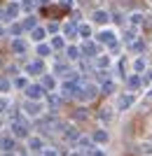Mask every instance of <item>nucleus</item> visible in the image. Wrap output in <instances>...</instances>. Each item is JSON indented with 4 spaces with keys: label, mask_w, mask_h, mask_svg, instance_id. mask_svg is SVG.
I'll return each instance as SVG.
<instances>
[{
    "label": "nucleus",
    "mask_w": 152,
    "mask_h": 156,
    "mask_svg": "<svg viewBox=\"0 0 152 156\" xmlns=\"http://www.w3.org/2000/svg\"><path fill=\"white\" fill-rule=\"evenodd\" d=\"M133 105V96H122L119 98V110H126V107H131Z\"/></svg>",
    "instance_id": "obj_1"
},
{
    "label": "nucleus",
    "mask_w": 152,
    "mask_h": 156,
    "mask_svg": "<svg viewBox=\"0 0 152 156\" xmlns=\"http://www.w3.org/2000/svg\"><path fill=\"white\" fill-rule=\"evenodd\" d=\"M101 40L108 42V44H115V33L113 30H103V33H101Z\"/></svg>",
    "instance_id": "obj_2"
},
{
    "label": "nucleus",
    "mask_w": 152,
    "mask_h": 156,
    "mask_svg": "<svg viewBox=\"0 0 152 156\" xmlns=\"http://www.w3.org/2000/svg\"><path fill=\"white\" fill-rule=\"evenodd\" d=\"M12 130H14V135H19V137L28 135V130H26V126H21V124H14V126H12Z\"/></svg>",
    "instance_id": "obj_3"
},
{
    "label": "nucleus",
    "mask_w": 152,
    "mask_h": 156,
    "mask_svg": "<svg viewBox=\"0 0 152 156\" xmlns=\"http://www.w3.org/2000/svg\"><path fill=\"white\" fill-rule=\"evenodd\" d=\"M94 21H98V23H106V21H108V12H103V9L94 12Z\"/></svg>",
    "instance_id": "obj_4"
},
{
    "label": "nucleus",
    "mask_w": 152,
    "mask_h": 156,
    "mask_svg": "<svg viewBox=\"0 0 152 156\" xmlns=\"http://www.w3.org/2000/svg\"><path fill=\"white\" fill-rule=\"evenodd\" d=\"M94 140H96V142H108V133L106 130H96V133H94Z\"/></svg>",
    "instance_id": "obj_5"
},
{
    "label": "nucleus",
    "mask_w": 152,
    "mask_h": 156,
    "mask_svg": "<svg viewBox=\"0 0 152 156\" xmlns=\"http://www.w3.org/2000/svg\"><path fill=\"white\" fill-rule=\"evenodd\" d=\"M40 91H42L40 86H31V89H28V96L31 98H40Z\"/></svg>",
    "instance_id": "obj_6"
},
{
    "label": "nucleus",
    "mask_w": 152,
    "mask_h": 156,
    "mask_svg": "<svg viewBox=\"0 0 152 156\" xmlns=\"http://www.w3.org/2000/svg\"><path fill=\"white\" fill-rule=\"evenodd\" d=\"M131 23H133V26L143 23V14H138V12H136V14H131Z\"/></svg>",
    "instance_id": "obj_7"
},
{
    "label": "nucleus",
    "mask_w": 152,
    "mask_h": 156,
    "mask_svg": "<svg viewBox=\"0 0 152 156\" xmlns=\"http://www.w3.org/2000/svg\"><path fill=\"white\" fill-rule=\"evenodd\" d=\"M140 86V79L138 77H129V89H138Z\"/></svg>",
    "instance_id": "obj_8"
},
{
    "label": "nucleus",
    "mask_w": 152,
    "mask_h": 156,
    "mask_svg": "<svg viewBox=\"0 0 152 156\" xmlns=\"http://www.w3.org/2000/svg\"><path fill=\"white\" fill-rule=\"evenodd\" d=\"M133 68H136V70H143V68H145V61H143V58H138V61H136V63H133Z\"/></svg>",
    "instance_id": "obj_9"
},
{
    "label": "nucleus",
    "mask_w": 152,
    "mask_h": 156,
    "mask_svg": "<svg viewBox=\"0 0 152 156\" xmlns=\"http://www.w3.org/2000/svg\"><path fill=\"white\" fill-rule=\"evenodd\" d=\"M113 89H115L113 82H106V84H103V91H106V93H113Z\"/></svg>",
    "instance_id": "obj_10"
},
{
    "label": "nucleus",
    "mask_w": 152,
    "mask_h": 156,
    "mask_svg": "<svg viewBox=\"0 0 152 156\" xmlns=\"http://www.w3.org/2000/svg\"><path fill=\"white\" fill-rule=\"evenodd\" d=\"M140 151L150 156V154H152V144H147V142H145V144H143V147H140Z\"/></svg>",
    "instance_id": "obj_11"
},
{
    "label": "nucleus",
    "mask_w": 152,
    "mask_h": 156,
    "mask_svg": "<svg viewBox=\"0 0 152 156\" xmlns=\"http://www.w3.org/2000/svg\"><path fill=\"white\" fill-rule=\"evenodd\" d=\"M101 117H103V119H108V121H110V119H113V112H110V110H108V107H106V110L101 112Z\"/></svg>",
    "instance_id": "obj_12"
},
{
    "label": "nucleus",
    "mask_w": 152,
    "mask_h": 156,
    "mask_svg": "<svg viewBox=\"0 0 152 156\" xmlns=\"http://www.w3.org/2000/svg\"><path fill=\"white\" fill-rule=\"evenodd\" d=\"M2 147H5V149H12V147H14V142L9 140V137H5V140H2Z\"/></svg>",
    "instance_id": "obj_13"
},
{
    "label": "nucleus",
    "mask_w": 152,
    "mask_h": 156,
    "mask_svg": "<svg viewBox=\"0 0 152 156\" xmlns=\"http://www.w3.org/2000/svg\"><path fill=\"white\" fill-rule=\"evenodd\" d=\"M80 33H82L84 37H89V35H91V28H89V26H82V28H80Z\"/></svg>",
    "instance_id": "obj_14"
},
{
    "label": "nucleus",
    "mask_w": 152,
    "mask_h": 156,
    "mask_svg": "<svg viewBox=\"0 0 152 156\" xmlns=\"http://www.w3.org/2000/svg\"><path fill=\"white\" fill-rule=\"evenodd\" d=\"M133 40H136V33H133V30H129V33H126V42H129V44H131Z\"/></svg>",
    "instance_id": "obj_15"
},
{
    "label": "nucleus",
    "mask_w": 152,
    "mask_h": 156,
    "mask_svg": "<svg viewBox=\"0 0 152 156\" xmlns=\"http://www.w3.org/2000/svg\"><path fill=\"white\" fill-rule=\"evenodd\" d=\"M98 65H101V68H106V65H110V58H106V56H103V58H98Z\"/></svg>",
    "instance_id": "obj_16"
},
{
    "label": "nucleus",
    "mask_w": 152,
    "mask_h": 156,
    "mask_svg": "<svg viewBox=\"0 0 152 156\" xmlns=\"http://www.w3.org/2000/svg\"><path fill=\"white\" fill-rule=\"evenodd\" d=\"M28 112H31V114H38L40 110H38V105H28Z\"/></svg>",
    "instance_id": "obj_17"
},
{
    "label": "nucleus",
    "mask_w": 152,
    "mask_h": 156,
    "mask_svg": "<svg viewBox=\"0 0 152 156\" xmlns=\"http://www.w3.org/2000/svg\"><path fill=\"white\" fill-rule=\"evenodd\" d=\"M31 147H33V149H40V140H31Z\"/></svg>",
    "instance_id": "obj_18"
},
{
    "label": "nucleus",
    "mask_w": 152,
    "mask_h": 156,
    "mask_svg": "<svg viewBox=\"0 0 152 156\" xmlns=\"http://www.w3.org/2000/svg\"><path fill=\"white\" fill-rule=\"evenodd\" d=\"M5 110V100H0V112Z\"/></svg>",
    "instance_id": "obj_19"
},
{
    "label": "nucleus",
    "mask_w": 152,
    "mask_h": 156,
    "mask_svg": "<svg viewBox=\"0 0 152 156\" xmlns=\"http://www.w3.org/2000/svg\"><path fill=\"white\" fill-rule=\"evenodd\" d=\"M91 156H106V154H101V151H94V154Z\"/></svg>",
    "instance_id": "obj_20"
},
{
    "label": "nucleus",
    "mask_w": 152,
    "mask_h": 156,
    "mask_svg": "<svg viewBox=\"0 0 152 156\" xmlns=\"http://www.w3.org/2000/svg\"><path fill=\"white\" fill-rule=\"evenodd\" d=\"M47 156H56V154H54V151H47Z\"/></svg>",
    "instance_id": "obj_21"
},
{
    "label": "nucleus",
    "mask_w": 152,
    "mask_h": 156,
    "mask_svg": "<svg viewBox=\"0 0 152 156\" xmlns=\"http://www.w3.org/2000/svg\"><path fill=\"white\" fill-rule=\"evenodd\" d=\"M147 96H150V98H152V91H150V93H147Z\"/></svg>",
    "instance_id": "obj_22"
},
{
    "label": "nucleus",
    "mask_w": 152,
    "mask_h": 156,
    "mask_svg": "<svg viewBox=\"0 0 152 156\" xmlns=\"http://www.w3.org/2000/svg\"><path fill=\"white\" fill-rule=\"evenodd\" d=\"M5 156H12V154H5Z\"/></svg>",
    "instance_id": "obj_23"
},
{
    "label": "nucleus",
    "mask_w": 152,
    "mask_h": 156,
    "mask_svg": "<svg viewBox=\"0 0 152 156\" xmlns=\"http://www.w3.org/2000/svg\"><path fill=\"white\" fill-rule=\"evenodd\" d=\"M73 156H77V154H73Z\"/></svg>",
    "instance_id": "obj_24"
}]
</instances>
